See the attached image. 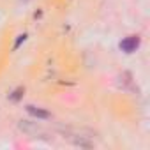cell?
Returning a JSON list of instances; mask_svg holds the SVG:
<instances>
[{
	"instance_id": "cell-1",
	"label": "cell",
	"mask_w": 150,
	"mask_h": 150,
	"mask_svg": "<svg viewBox=\"0 0 150 150\" xmlns=\"http://www.w3.org/2000/svg\"><path fill=\"white\" fill-rule=\"evenodd\" d=\"M139 48V37L136 35H131V37H125L122 42H120V50L125 51V53H132Z\"/></svg>"
},
{
	"instance_id": "cell-2",
	"label": "cell",
	"mask_w": 150,
	"mask_h": 150,
	"mask_svg": "<svg viewBox=\"0 0 150 150\" xmlns=\"http://www.w3.org/2000/svg\"><path fill=\"white\" fill-rule=\"evenodd\" d=\"M27 111H28L32 117L41 118V120H48V118H51V113H50V111H46V110H42V108H37V106H32V104L27 106Z\"/></svg>"
},
{
	"instance_id": "cell-3",
	"label": "cell",
	"mask_w": 150,
	"mask_h": 150,
	"mask_svg": "<svg viewBox=\"0 0 150 150\" xmlns=\"http://www.w3.org/2000/svg\"><path fill=\"white\" fill-rule=\"evenodd\" d=\"M20 129H21L23 132H27V134H35V132L39 131V125H35V124H32V122H28V120H21V122H20Z\"/></svg>"
},
{
	"instance_id": "cell-4",
	"label": "cell",
	"mask_w": 150,
	"mask_h": 150,
	"mask_svg": "<svg viewBox=\"0 0 150 150\" xmlns=\"http://www.w3.org/2000/svg\"><path fill=\"white\" fill-rule=\"evenodd\" d=\"M21 94H23V88H16V90H14V94H13L9 99H11V101H18V99L21 97Z\"/></svg>"
},
{
	"instance_id": "cell-5",
	"label": "cell",
	"mask_w": 150,
	"mask_h": 150,
	"mask_svg": "<svg viewBox=\"0 0 150 150\" xmlns=\"http://www.w3.org/2000/svg\"><path fill=\"white\" fill-rule=\"evenodd\" d=\"M25 39H27V35L23 34V35H20L18 39H16V42H14V50H18L20 46H21V42H25Z\"/></svg>"
}]
</instances>
